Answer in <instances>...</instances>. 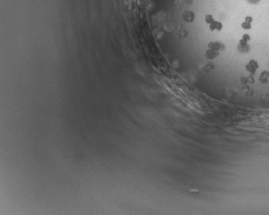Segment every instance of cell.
Returning a JSON list of instances; mask_svg holds the SVG:
<instances>
[{
	"label": "cell",
	"mask_w": 269,
	"mask_h": 215,
	"mask_svg": "<svg viewBox=\"0 0 269 215\" xmlns=\"http://www.w3.org/2000/svg\"><path fill=\"white\" fill-rule=\"evenodd\" d=\"M259 68V64L258 62L255 61V60H250L249 62L245 65V69L246 71L249 72L250 74L252 75H255L256 74V71Z\"/></svg>",
	"instance_id": "1"
},
{
	"label": "cell",
	"mask_w": 269,
	"mask_h": 215,
	"mask_svg": "<svg viewBox=\"0 0 269 215\" xmlns=\"http://www.w3.org/2000/svg\"><path fill=\"white\" fill-rule=\"evenodd\" d=\"M220 55L219 51H212L210 49H208L206 51H205V58L208 59V60H213V59L217 58V57Z\"/></svg>",
	"instance_id": "2"
},
{
	"label": "cell",
	"mask_w": 269,
	"mask_h": 215,
	"mask_svg": "<svg viewBox=\"0 0 269 215\" xmlns=\"http://www.w3.org/2000/svg\"><path fill=\"white\" fill-rule=\"evenodd\" d=\"M252 21H253V18L251 16H249V15L246 16L244 21H243V22H242V24H241V27L243 28V29H245V30H249V29H250L252 27L251 26Z\"/></svg>",
	"instance_id": "3"
},
{
	"label": "cell",
	"mask_w": 269,
	"mask_h": 215,
	"mask_svg": "<svg viewBox=\"0 0 269 215\" xmlns=\"http://www.w3.org/2000/svg\"><path fill=\"white\" fill-rule=\"evenodd\" d=\"M223 27V25L221 21H214L212 23L210 24V31H221Z\"/></svg>",
	"instance_id": "4"
},
{
	"label": "cell",
	"mask_w": 269,
	"mask_h": 215,
	"mask_svg": "<svg viewBox=\"0 0 269 215\" xmlns=\"http://www.w3.org/2000/svg\"><path fill=\"white\" fill-rule=\"evenodd\" d=\"M269 79V72L267 70H264L261 73L260 76H259V81L262 84H267L268 82Z\"/></svg>",
	"instance_id": "5"
},
{
	"label": "cell",
	"mask_w": 269,
	"mask_h": 215,
	"mask_svg": "<svg viewBox=\"0 0 269 215\" xmlns=\"http://www.w3.org/2000/svg\"><path fill=\"white\" fill-rule=\"evenodd\" d=\"M222 47V44L220 42H217V41H210V43L208 44V48L212 50V51H218Z\"/></svg>",
	"instance_id": "6"
},
{
	"label": "cell",
	"mask_w": 269,
	"mask_h": 215,
	"mask_svg": "<svg viewBox=\"0 0 269 215\" xmlns=\"http://www.w3.org/2000/svg\"><path fill=\"white\" fill-rule=\"evenodd\" d=\"M194 17H195V15L192 11H186V12H184L183 15H182V18L187 22H192L194 20Z\"/></svg>",
	"instance_id": "7"
},
{
	"label": "cell",
	"mask_w": 269,
	"mask_h": 215,
	"mask_svg": "<svg viewBox=\"0 0 269 215\" xmlns=\"http://www.w3.org/2000/svg\"><path fill=\"white\" fill-rule=\"evenodd\" d=\"M214 21H215V20H214V17L212 16V15H207L205 16V22H206L207 24H209V25H210V23H212Z\"/></svg>",
	"instance_id": "8"
},
{
	"label": "cell",
	"mask_w": 269,
	"mask_h": 215,
	"mask_svg": "<svg viewBox=\"0 0 269 215\" xmlns=\"http://www.w3.org/2000/svg\"><path fill=\"white\" fill-rule=\"evenodd\" d=\"M250 4H257L259 2V0H247Z\"/></svg>",
	"instance_id": "9"
}]
</instances>
